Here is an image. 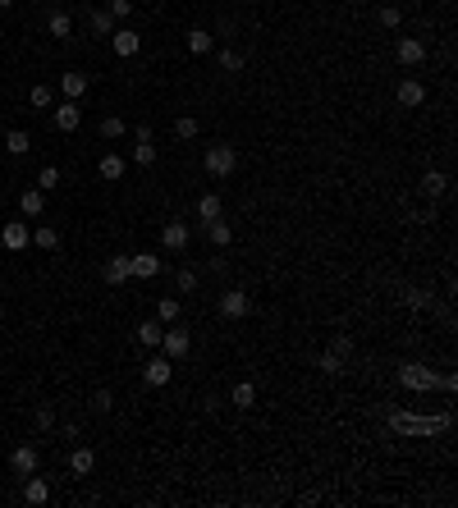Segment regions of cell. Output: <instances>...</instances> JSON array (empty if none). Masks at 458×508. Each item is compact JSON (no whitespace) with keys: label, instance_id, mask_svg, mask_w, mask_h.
<instances>
[{"label":"cell","instance_id":"6da1fadb","mask_svg":"<svg viewBox=\"0 0 458 508\" xmlns=\"http://www.w3.org/2000/svg\"><path fill=\"white\" fill-rule=\"evenodd\" d=\"M202 165H207V174H211V179H229V174H234V165H239V146H229V142L207 146Z\"/></svg>","mask_w":458,"mask_h":508},{"label":"cell","instance_id":"7a4b0ae2","mask_svg":"<svg viewBox=\"0 0 458 508\" xmlns=\"http://www.w3.org/2000/svg\"><path fill=\"white\" fill-rule=\"evenodd\" d=\"M399 380H403L408 389H431V385H440V376H435L431 366H422V362H403V366H399Z\"/></svg>","mask_w":458,"mask_h":508},{"label":"cell","instance_id":"3957f363","mask_svg":"<svg viewBox=\"0 0 458 508\" xmlns=\"http://www.w3.org/2000/svg\"><path fill=\"white\" fill-rule=\"evenodd\" d=\"M161 348H165V357H170V362L188 357V353H193V339H188V330H179V321H174V330H165V335H161Z\"/></svg>","mask_w":458,"mask_h":508},{"label":"cell","instance_id":"277c9868","mask_svg":"<svg viewBox=\"0 0 458 508\" xmlns=\"http://www.w3.org/2000/svg\"><path fill=\"white\" fill-rule=\"evenodd\" d=\"M394 60L403 64V69H417V64L426 60V46L417 42V37H399L394 42Z\"/></svg>","mask_w":458,"mask_h":508},{"label":"cell","instance_id":"5b68a950","mask_svg":"<svg viewBox=\"0 0 458 508\" xmlns=\"http://www.w3.org/2000/svg\"><path fill=\"white\" fill-rule=\"evenodd\" d=\"M188 243H193V229H188L183 220H170V224L161 229V248H165V252H183Z\"/></svg>","mask_w":458,"mask_h":508},{"label":"cell","instance_id":"8992f818","mask_svg":"<svg viewBox=\"0 0 458 508\" xmlns=\"http://www.w3.org/2000/svg\"><path fill=\"white\" fill-rule=\"evenodd\" d=\"M220 311H225L229 321L248 316V311H252V298H248V289H225V293H220Z\"/></svg>","mask_w":458,"mask_h":508},{"label":"cell","instance_id":"52a82bcc","mask_svg":"<svg viewBox=\"0 0 458 508\" xmlns=\"http://www.w3.org/2000/svg\"><path fill=\"white\" fill-rule=\"evenodd\" d=\"M9 467H14V476H33L37 467H42V454H37L33 444H18L14 454H9Z\"/></svg>","mask_w":458,"mask_h":508},{"label":"cell","instance_id":"ba28073f","mask_svg":"<svg viewBox=\"0 0 458 508\" xmlns=\"http://www.w3.org/2000/svg\"><path fill=\"white\" fill-rule=\"evenodd\" d=\"M170 376H174V362L170 357H147V362H142V380H147V385H170Z\"/></svg>","mask_w":458,"mask_h":508},{"label":"cell","instance_id":"9c48e42d","mask_svg":"<svg viewBox=\"0 0 458 508\" xmlns=\"http://www.w3.org/2000/svg\"><path fill=\"white\" fill-rule=\"evenodd\" d=\"M51 124H55L60 133H74L78 124H83V110H78V101H60V105L51 110Z\"/></svg>","mask_w":458,"mask_h":508},{"label":"cell","instance_id":"30bf717a","mask_svg":"<svg viewBox=\"0 0 458 508\" xmlns=\"http://www.w3.org/2000/svg\"><path fill=\"white\" fill-rule=\"evenodd\" d=\"M394 101H399V105H403V110H417V105H422V101H426V87H422V83H417V78H403V83H399V87H394Z\"/></svg>","mask_w":458,"mask_h":508},{"label":"cell","instance_id":"8fae6325","mask_svg":"<svg viewBox=\"0 0 458 508\" xmlns=\"http://www.w3.org/2000/svg\"><path fill=\"white\" fill-rule=\"evenodd\" d=\"M129 275L156 279V275H161V257H156V252H138V257H129Z\"/></svg>","mask_w":458,"mask_h":508},{"label":"cell","instance_id":"7c38bea8","mask_svg":"<svg viewBox=\"0 0 458 508\" xmlns=\"http://www.w3.org/2000/svg\"><path fill=\"white\" fill-rule=\"evenodd\" d=\"M101 279H105L110 289H120L124 279H129V257H124V252H120V257H105V266H101Z\"/></svg>","mask_w":458,"mask_h":508},{"label":"cell","instance_id":"4fadbf2b","mask_svg":"<svg viewBox=\"0 0 458 508\" xmlns=\"http://www.w3.org/2000/svg\"><path fill=\"white\" fill-rule=\"evenodd\" d=\"M124 170H129V161H124V156H115V151H105V156H101V165H96V174H101L105 183H120V179H124Z\"/></svg>","mask_w":458,"mask_h":508},{"label":"cell","instance_id":"5bb4252c","mask_svg":"<svg viewBox=\"0 0 458 508\" xmlns=\"http://www.w3.org/2000/svg\"><path fill=\"white\" fill-rule=\"evenodd\" d=\"M18 211H23L28 220H37L46 211V192L42 188H23V192H18Z\"/></svg>","mask_w":458,"mask_h":508},{"label":"cell","instance_id":"9a60e30c","mask_svg":"<svg viewBox=\"0 0 458 508\" xmlns=\"http://www.w3.org/2000/svg\"><path fill=\"white\" fill-rule=\"evenodd\" d=\"M0 243H5L9 252H23L28 248V224L23 220H9L5 229H0Z\"/></svg>","mask_w":458,"mask_h":508},{"label":"cell","instance_id":"2e32d148","mask_svg":"<svg viewBox=\"0 0 458 508\" xmlns=\"http://www.w3.org/2000/svg\"><path fill=\"white\" fill-rule=\"evenodd\" d=\"M46 500H51V485H46L37 472L23 476V504H46Z\"/></svg>","mask_w":458,"mask_h":508},{"label":"cell","instance_id":"e0dca14e","mask_svg":"<svg viewBox=\"0 0 458 508\" xmlns=\"http://www.w3.org/2000/svg\"><path fill=\"white\" fill-rule=\"evenodd\" d=\"M110 46H115V55H138V33L133 28H115Z\"/></svg>","mask_w":458,"mask_h":508},{"label":"cell","instance_id":"ac0fdd59","mask_svg":"<svg viewBox=\"0 0 458 508\" xmlns=\"http://www.w3.org/2000/svg\"><path fill=\"white\" fill-rule=\"evenodd\" d=\"M46 33H51L55 42H69V33H74V18L64 14V9H55V14L46 18Z\"/></svg>","mask_w":458,"mask_h":508},{"label":"cell","instance_id":"d6986e66","mask_svg":"<svg viewBox=\"0 0 458 508\" xmlns=\"http://www.w3.org/2000/svg\"><path fill=\"white\" fill-rule=\"evenodd\" d=\"M229 403H234V408H243V412H248V408L257 403V385H252V380H239V385L229 389Z\"/></svg>","mask_w":458,"mask_h":508},{"label":"cell","instance_id":"ffe728a7","mask_svg":"<svg viewBox=\"0 0 458 508\" xmlns=\"http://www.w3.org/2000/svg\"><path fill=\"white\" fill-rule=\"evenodd\" d=\"M161 335H165L161 321H138V344L142 348H161Z\"/></svg>","mask_w":458,"mask_h":508},{"label":"cell","instance_id":"44dd1931","mask_svg":"<svg viewBox=\"0 0 458 508\" xmlns=\"http://www.w3.org/2000/svg\"><path fill=\"white\" fill-rule=\"evenodd\" d=\"M202 224H207V238L216 243V248H229V243H234V229H229L220 216H216V220H202Z\"/></svg>","mask_w":458,"mask_h":508},{"label":"cell","instance_id":"7402d4cb","mask_svg":"<svg viewBox=\"0 0 458 508\" xmlns=\"http://www.w3.org/2000/svg\"><path fill=\"white\" fill-rule=\"evenodd\" d=\"M445 188H450V174H445V170H426L422 174V192H426V197H440Z\"/></svg>","mask_w":458,"mask_h":508},{"label":"cell","instance_id":"603a6c76","mask_svg":"<svg viewBox=\"0 0 458 508\" xmlns=\"http://www.w3.org/2000/svg\"><path fill=\"white\" fill-rule=\"evenodd\" d=\"M87 28H92L96 37H110L115 33V14L110 9H92V14H87Z\"/></svg>","mask_w":458,"mask_h":508},{"label":"cell","instance_id":"cb8c5ba5","mask_svg":"<svg viewBox=\"0 0 458 508\" xmlns=\"http://www.w3.org/2000/svg\"><path fill=\"white\" fill-rule=\"evenodd\" d=\"M92 467H96V454H92V449H74V454H69V472H74V476H87Z\"/></svg>","mask_w":458,"mask_h":508},{"label":"cell","instance_id":"d4e9b609","mask_svg":"<svg viewBox=\"0 0 458 508\" xmlns=\"http://www.w3.org/2000/svg\"><path fill=\"white\" fill-rule=\"evenodd\" d=\"M5 151L9 156H28V151H33V138H28L23 129H9L5 133Z\"/></svg>","mask_w":458,"mask_h":508},{"label":"cell","instance_id":"484cf974","mask_svg":"<svg viewBox=\"0 0 458 508\" xmlns=\"http://www.w3.org/2000/svg\"><path fill=\"white\" fill-rule=\"evenodd\" d=\"M60 87H64V101H78V96L87 92V74H64Z\"/></svg>","mask_w":458,"mask_h":508},{"label":"cell","instance_id":"4316f807","mask_svg":"<svg viewBox=\"0 0 458 508\" xmlns=\"http://www.w3.org/2000/svg\"><path fill=\"white\" fill-rule=\"evenodd\" d=\"M156 321H161V325H174V321H179V298H161L156 302Z\"/></svg>","mask_w":458,"mask_h":508},{"label":"cell","instance_id":"83f0119b","mask_svg":"<svg viewBox=\"0 0 458 508\" xmlns=\"http://www.w3.org/2000/svg\"><path fill=\"white\" fill-rule=\"evenodd\" d=\"M220 211H225V207H220V197H216V192H207V197H197V220H216Z\"/></svg>","mask_w":458,"mask_h":508},{"label":"cell","instance_id":"f1b7e54d","mask_svg":"<svg viewBox=\"0 0 458 508\" xmlns=\"http://www.w3.org/2000/svg\"><path fill=\"white\" fill-rule=\"evenodd\" d=\"M174 138L193 142V138H197V120H193V115H179V120H174Z\"/></svg>","mask_w":458,"mask_h":508},{"label":"cell","instance_id":"f546056e","mask_svg":"<svg viewBox=\"0 0 458 508\" xmlns=\"http://www.w3.org/2000/svg\"><path fill=\"white\" fill-rule=\"evenodd\" d=\"M33 243H37V248H42V252H55V248H60V233H55L51 224H42V229L33 233Z\"/></svg>","mask_w":458,"mask_h":508},{"label":"cell","instance_id":"4dcf8cb0","mask_svg":"<svg viewBox=\"0 0 458 508\" xmlns=\"http://www.w3.org/2000/svg\"><path fill=\"white\" fill-rule=\"evenodd\" d=\"M188 51L193 55H207L211 51V33H207V28H193V33H188Z\"/></svg>","mask_w":458,"mask_h":508},{"label":"cell","instance_id":"1f68e13d","mask_svg":"<svg viewBox=\"0 0 458 508\" xmlns=\"http://www.w3.org/2000/svg\"><path fill=\"white\" fill-rule=\"evenodd\" d=\"M243 64H248V60H243V51H234V46H225V51H220V69H225V74H239Z\"/></svg>","mask_w":458,"mask_h":508},{"label":"cell","instance_id":"d6a6232c","mask_svg":"<svg viewBox=\"0 0 458 508\" xmlns=\"http://www.w3.org/2000/svg\"><path fill=\"white\" fill-rule=\"evenodd\" d=\"M101 138H105V142L124 138V120H120V115H105V120H101Z\"/></svg>","mask_w":458,"mask_h":508},{"label":"cell","instance_id":"836d02e7","mask_svg":"<svg viewBox=\"0 0 458 508\" xmlns=\"http://www.w3.org/2000/svg\"><path fill=\"white\" fill-rule=\"evenodd\" d=\"M33 426H37V431H51V426H55V408H51V403H37Z\"/></svg>","mask_w":458,"mask_h":508},{"label":"cell","instance_id":"e575fe53","mask_svg":"<svg viewBox=\"0 0 458 508\" xmlns=\"http://www.w3.org/2000/svg\"><path fill=\"white\" fill-rule=\"evenodd\" d=\"M316 366L326 371V376H339V371H344V357H339L335 348H330V353H321V357H316Z\"/></svg>","mask_w":458,"mask_h":508},{"label":"cell","instance_id":"d590c367","mask_svg":"<svg viewBox=\"0 0 458 508\" xmlns=\"http://www.w3.org/2000/svg\"><path fill=\"white\" fill-rule=\"evenodd\" d=\"M37 188H42V192L60 188V170H55V165H42V174H37Z\"/></svg>","mask_w":458,"mask_h":508},{"label":"cell","instance_id":"8d00e7d4","mask_svg":"<svg viewBox=\"0 0 458 508\" xmlns=\"http://www.w3.org/2000/svg\"><path fill=\"white\" fill-rule=\"evenodd\" d=\"M403 302H408V307H417V311H426V307H431V293H426V289H403Z\"/></svg>","mask_w":458,"mask_h":508},{"label":"cell","instance_id":"74e56055","mask_svg":"<svg viewBox=\"0 0 458 508\" xmlns=\"http://www.w3.org/2000/svg\"><path fill=\"white\" fill-rule=\"evenodd\" d=\"M133 165H142V170L156 165V146L151 142H138V146H133Z\"/></svg>","mask_w":458,"mask_h":508},{"label":"cell","instance_id":"f35d334b","mask_svg":"<svg viewBox=\"0 0 458 508\" xmlns=\"http://www.w3.org/2000/svg\"><path fill=\"white\" fill-rule=\"evenodd\" d=\"M174 289H179V293H193V289H197V270H188V266H183L179 275H174Z\"/></svg>","mask_w":458,"mask_h":508},{"label":"cell","instance_id":"ab89813d","mask_svg":"<svg viewBox=\"0 0 458 508\" xmlns=\"http://www.w3.org/2000/svg\"><path fill=\"white\" fill-rule=\"evenodd\" d=\"M110 408H115V394L110 389H96L92 394V412H110Z\"/></svg>","mask_w":458,"mask_h":508},{"label":"cell","instance_id":"60d3db41","mask_svg":"<svg viewBox=\"0 0 458 508\" xmlns=\"http://www.w3.org/2000/svg\"><path fill=\"white\" fill-rule=\"evenodd\" d=\"M28 101H33L37 110H46V105H51L55 96H51V87H33V92H28Z\"/></svg>","mask_w":458,"mask_h":508},{"label":"cell","instance_id":"b9f144b4","mask_svg":"<svg viewBox=\"0 0 458 508\" xmlns=\"http://www.w3.org/2000/svg\"><path fill=\"white\" fill-rule=\"evenodd\" d=\"M381 23H385V28H399V23H403V14H399V5H385V9H381Z\"/></svg>","mask_w":458,"mask_h":508},{"label":"cell","instance_id":"7bdbcfd3","mask_svg":"<svg viewBox=\"0 0 458 508\" xmlns=\"http://www.w3.org/2000/svg\"><path fill=\"white\" fill-rule=\"evenodd\" d=\"M110 14L115 18H129L133 14V0H110Z\"/></svg>","mask_w":458,"mask_h":508},{"label":"cell","instance_id":"ee69618b","mask_svg":"<svg viewBox=\"0 0 458 508\" xmlns=\"http://www.w3.org/2000/svg\"><path fill=\"white\" fill-rule=\"evenodd\" d=\"M330 348H335L339 357H348V353H353V339H348V335H339V339H335V344H330Z\"/></svg>","mask_w":458,"mask_h":508},{"label":"cell","instance_id":"f6af8a7d","mask_svg":"<svg viewBox=\"0 0 458 508\" xmlns=\"http://www.w3.org/2000/svg\"><path fill=\"white\" fill-rule=\"evenodd\" d=\"M9 5H14V0H0V9H9Z\"/></svg>","mask_w":458,"mask_h":508},{"label":"cell","instance_id":"bcb514c9","mask_svg":"<svg viewBox=\"0 0 458 508\" xmlns=\"http://www.w3.org/2000/svg\"><path fill=\"white\" fill-rule=\"evenodd\" d=\"M64 5H69V0H64Z\"/></svg>","mask_w":458,"mask_h":508},{"label":"cell","instance_id":"7dc6e473","mask_svg":"<svg viewBox=\"0 0 458 508\" xmlns=\"http://www.w3.org/2000/svg\"><path fill=\"white\" fill-rule=\"evenodd\" d=\"M33 5H37V0H33Z\"/></svg>","mask_w":458,"mask_h":508}]
</instances>
